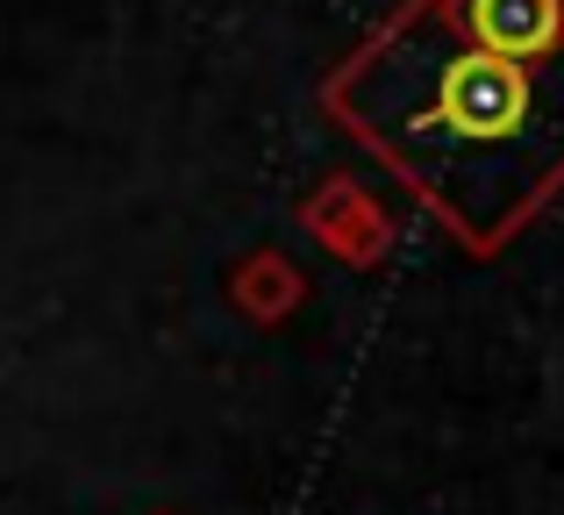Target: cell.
<instances>
[{
    "mask_svg": "<svg viewBox=\"0 0 564 515\" xmlns=\"http://www.w3.org/2000/svg\"><path fill=\"white\" fill-rule=\"evenodd\" d=\"M336 108L479 251H494L564 180V51L522 65L457 29V43L408 57L400 72L372 65L344 79Z\"/></svg>",
    "mask_w": 564,
    "mask_h": 515,
    "instance_id": "1",
    "label": "cell"
},
{
    "mask_svg": "<svg viewBox=\"0 0 564 515\" xmlns=\"http://www.w3.org/2000/svg\"><path fill=\"white\" fill-rule=\"evenodd\" d=\"M457 22L471 29V43L522 57V65H543L564 51V0H465Z\"/></svg>",
    "mask_w": 564,
    "mask_h": 515,
    "instance_id": "2",
    "label": "cell"
}]
</instances>
